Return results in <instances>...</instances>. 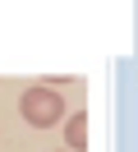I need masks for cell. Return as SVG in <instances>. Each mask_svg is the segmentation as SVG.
<instances>
[{
    "instance_id": "1",
    "label": "cell",
    "mask_w": 138,
    "mask_h": 152,
    "mask_svg": "<svg viewBox=\"0 0 138 152\" xmlns=\"http://www.w3.org/2000/svg\"><path fill=\"white\" fill-rule=\"evenodd\" d=\"M18 111H23V120L32 129H55L64 120V102L55 92V83H32L23 92V102H18Z\"/></svg>"
},
{
    "instance_id": "2",
    "label": "cell",
    "mask_w": 138,
    "mask_h": 152,
    "mask_svg": "<svg viewBox=\"0 0 138 152\" xmlns=\"http://www.w3.org/2000/svg\"><path fill=\"white\" fill-rule=\"evenodd\" d=\"M64 143H69L74 152L88 148V115H69V120H64Z\"/></svg>"
}]
</instances>
